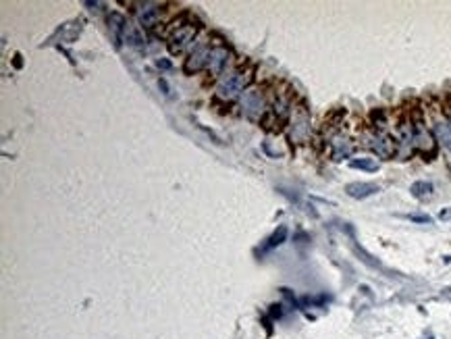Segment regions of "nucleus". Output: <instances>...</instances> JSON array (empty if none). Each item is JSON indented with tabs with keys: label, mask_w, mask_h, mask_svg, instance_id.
Returning <instances> with one entry per match:
<instances>
[{
	"label": "nucleus",
	"mask_w": 451,
	"mask_h": 339,
	"mask_svg": "<svg viewBox=\"0 0 451 339\" xmlns=\"http://www.w3.org/2000/svg\"><path fill=\"white\" fill-rule=\"evenodd\" d=\"M432 190L434 188H432L430 181H414L412 188H410L412 196L418 198V200H426V198H430L432 196Z\"/></svg>",
	"instance_id": "nucleus-15"
},
{
	"label": "nucleus",
	"mask_w": 451,
	"mask_h": 339,
	"mask_svg": "<svg viewBox=\"0 0 451 339\" xmlns=\"http://www.w3.org/2000/svg\"><path fill=\"white\" fill-rule=\"evenodd\" d=\"M123 40H125L131 48H137V50H144V48H146V40H144L142 30H139V25H133L131 21H127V23H125Z\"/></svg>",
	"instance_id": "nucleus-11"
},
{
	"label": "nucleus",
	"mask_w": 451,
	"mask_h": 339,
	"mask_svg": "<svg viewBox=\"0 0 451 339\" xmlns=\"http://www.w3.org/2000/svg\"><path fill=\"white\" fill-rule=\"evenodd\" d=\"M410 221L422 223V225H430V223H432V219H430L428 215H410Z\"/></svg>",
	"instance_id": "nucleus-19"
},
{
	"label": "nucleus",
	"mask_w": 451,
	"mask_h": 339,
	"mask_svg": "<svg viewBox=\"0 0 451 339\" xmlns=\"http://www.w3.org/2000/svg\"><path fill=\"white\" fill-rule=\"evenodd\" d=\"M414 148L416 150H432V137L424 129V125H422V123L414 125Z\"/></svg>",
	"instance_id": "nucleus-13"
},
{
	"label": "nucleus",
	"mask_w": 451,
	"mask_h": 339,
	"mask_svg": "<svg viewBox=\"0 0 451 339\" xmlns=\"http://www.w3.org/2000/svg\"><path fill=\"white\" fill-rule=\"evenodd\" d=\"M252 81V73L250 71H233L229 75H224L218 86H216V96L220 100H235V98L244 96L248 83Z\"/></svg>",
	"instance_id": "nucleus-1"
},
{
	"label": "nucleus",
	"mask_w": 451,
	"mask_h": 339,
	"mask_svg": "<svg viewBox=\"0 0 451 339\" xmlns=\"http://www.w3.org/2000/svg\"><path fill=\"white\" fill-rule=\"evenodd\" d=\"M158 83H160V88L164 90V94H171V90H168V86H166V81H164V79H160Z\"/></svg>",
	"instance_id": "nucleus-22"
},
{
	"label": "nucleus",
	"mask_w": 451,
	"mask_h": 339,
	"mask_svg": "<svg viewBox=\"0 0 451 339\" xmlns=\"http://www.w3.org/2000/svg\"><path fill=\"white\" fill-rule=\"evenodd\" d=\"M434 135L439 137V142L447 150H451V125L449 123H436L434 125Z\"/></svg>",
	"instance_id": "nucleus-17"
},
{
	"label": "nucleus",
	"mask_w": 451,
	"mask_h": 339,
	"mask_svg": "<svg viewBox=\"0 0 451 339\" xmlns=\"http://www.w3.org/2000/svg\"><path fill=\"white\" fill-rule=\"evenodd\" d=\"M310 135V117L306 110H298L293 115V125H291V131H289V137L293 142H304V139Z\"/></svg>",
	"instance_id": "nucleus-7"
},
{
	"label": "nucleus",
	"mask_w": 451,
	"mask_h": 339,
	"mask_svg": "<svg viewBox=\"0 0 451 339\" xmlns=\"http://www.w3.org/2000/svg\"><path fill=\"white\" fill-rule=\"evenodd\" d=\"M287 239V227L285 225H279L277 227V231L266 239V244H264V250H273V248H277V246H281Z\"/></svg>",
	"instance_id": "nucleus-16"
},
{
	"label": "nucleus",
	"mask_w": 451,
	"mask_h": 339,
	"mask_svg": "<svg viewBox=\"0 0 451 339\" xmlns=\"http://www.w3.org/2000/svg\"><path fill=\"white\" fill-rule=\"evenodd\" d=\"M266 108V100L264 94L260 90H246L242 96V112L250 119V121H260V117L264 115Z\"/></svg>",
	"instance_id": "nucleus-3"
},
{
	"label": "nucleus",
	"mask_w": 451,
	"mask_h": 339,
	"mask_svg": "<svg viewBox=\"0 0 451 339\" xmlns=\"http://www.w3.org/2000/svg\"><path fill=\"white\" fill-rule=\"evenodd\" d=\"M125 17L121 13H110L108 15V30L112 34V40H115V46L119 48V42L123 40V34H125Z\"/></svg>",
	"instance_id": "nucleus-12"
},
{
	"label": "nucleus",
	"mask_w": 451,
	"mask_h": 339,
	"mask_svg": "<svg viewBox=\"0 0 451 339\" xmlns=\"http://www.w3.org/2000/svg\"><path fill=\"white\" fill-rule=\"evenodd\" d=\"M193 38H195V25L183 23L181 27H177V30L168 34V50L173 54H181L185 48L193 46Z\"/></svg>",
	"instance_id": "nucleus-2"
},
{
	"label": "nucleus",
	"mask_w": 451,
	"mask_h": 339,
	"mask_svg": "<svg viewBox=\"0 0 451 339\" xmlns=\"http://www.w3.org/2000/svg\"><path fill=\"white\" fill-rule=\"evenodd\" d=\"M439 219H441V221H449V219H451V208H447V210H441Z\"/></svg>",
	"instance_id": "nucleus-20"
},
{
	"label": "nucleus",
	"mask_w": 451,
	"mask_h": 339,
	"mask_svg": "<svg viewBox=\"0 0 451 339\" xmlns=\"http://www.w3.org/2000/svg\"><path fill=\"white\" fill-rule=\"evenodd\" d=\"M227 61H229V50L224 46H214L212 50H210V56H208V65H206L208 73L212 77L220 75L224 65H227Z\"/></svg>",
	"instance_id": "nucleus-8"
},
{
	"label": "nucleus",
	"mask_w": 451,
	"mask_h": 339,
	"mask_svg": "<svg viewBox=\"0 0 451 339\" xmlns=\"http://www.w3.org/2000/svg\"><path fill=\"white\" fill-rule=\"evenodd\" d=\"M380 188L376 183H370V181H356V183H347L345 186V192L347 196L356 198V200H364V198H370L378 192Z\"/></svg>",
	"instance_id": "nucleus-9"
},
{
	"label": "nucleus",
	"mask_w": 451,
	"mask_h": 339,
	"mask_svg": "<svg viewBox=\"0 0 451 339\" xmlns=\"http://www.w3.org/2000/svg\"><path fill=\"white\" fill-rule=\"evenodd\" d=\"M449 125H451V121H449Z\"/></svg>",
	"instance_id": "nucleus-23"
},
{
	"label": "nucleus",
	"mask_w": 451,
	"mask_h": 339,
	"mask_svg": "<svg viewBox=\"0 0 451 339\" xmlns=\"http://www.w3.org/2000/svg\"><path fill=\"white\" fill-rule=\"evenodd\" d=\"M354 154V144H351V139L345 137V135H337L333 137L331 142V156L335 160H341V158H347Z\"/></svg>",
	"instance_id": "nucleus-10"
},
{
	"label": "nucleus",
	"mask_w": 451,
	"mask_h": 339,
	"mask_svg": "<svg viewBox=\"0 0 451 339\" xmlns=\"http://www.w3.org/2000/svg\"><path fill=\"white\" fill-rule=\"evenodd\" d=\"M366 146H368L376 154V156H380V158H393L397 154V150H399L397 142L391 135H387V133L366 135Z\"/></svg>",
	"instance_id": "nucleus-4"
},
{
	"label": "nucleus",
	"mask_w": 451,
	"mask_h": 339,
	"mask_svg": "<svg viewBox=\"0 0 451 339\" xmlns=\"http://www.w3.org/2000/svg\"><path fill=\"white\" fill-rule=\"evenodd\" d=\"M349 166L360 168V171H368V173L378 171V162L372 160V158H354V160H349Z\"/></svg>",
	"instance_id": "nucleus-18"
},
{
	"label": "nucleus",
	"mask_w": 451,
	"mask_h": 339,
	"mask_svg": "<svg viewBox=\"0 0 451 339\" xmlns=\"http://www.w3.org/2000/svg\"><path fill=\"white\" fill-rule=\"evenodd\" d=\"M430 339H432V337H430Z\"/></svg>",
	"instance_id": "nucleus-24"
},
{
	"label": "nucleus",
	"mask_w": 451,
	"mask_h": 339,
	"mask_svg": "<svg viewBox=\"0 0 451 339\" xmlns=\"http://www.w3.org/2000/svg\"><path fill=\"white\" fill-rule=\"evenodd\" d=\"M289 112H291V104H289L287 98L285 96L277 98V102L273 106V117L277 119V123H285L289 119Z\"/></svg>",
	"instance_id": "nucleus-14"
},
{
	"label": "nucleus",
	"mask_w": 451,
	"mask_h": 339,
	"mask_svg": "<svg viewBox=\"0 0 451 339\" xmlns=\"http://www.w3.org/2000/svg\"><path fill=\"white\" fill-rule=\"evenodd\" d=\"M135 17H137L139 27H144V30H152V27L158 25L160 7L156 3H142V5H137V9H135Z\"/></svg>",
	"instance_id": "nucleus-5"
},
{
	"label": "nucleus",
	"mask_w": 451,
	"mask_h": 339,
	"mask_svg": "<svg viewBox=\"0 0 451 339\" xmlns=\"http://www.w3.org/2000/svg\"><path fill=\"white\" fill-rule=\"evenodd\" d=\"M210 46H206V44H195L193 46V50H191V54H189V59L185 61V73H198L200 69H204L206 65H208V56H210Z\"/></svg>",
	"instance_id": "nucleus-6"
},
{
	"label": "nucleus",
	"mask_w": 451,
	"mask_h": 339,
	"mask_svg": "<svg viewBox=\"0 0 451 339\" xmlns=\"http://www.w3.org/2000/svg\"><path fill=\"white\" fill-rule=\"evenodd\" d=\"M156 67H158V69H168V67H171V63L164 61V59H158V61H156Z\"/></svg>",
	"instance_id": "nucleus-21"
}]
</instances>
